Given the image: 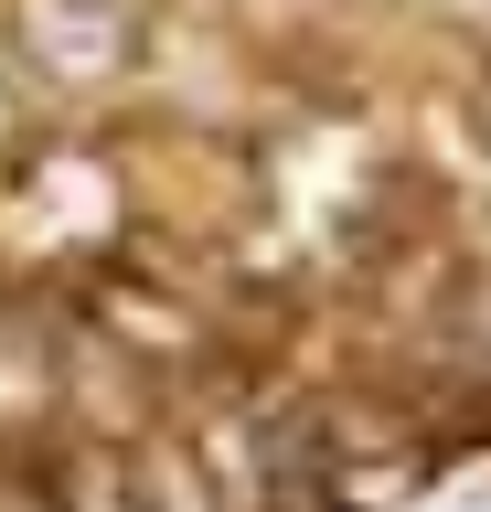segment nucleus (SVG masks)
Masks as SVG:
<instances>
[{
    "instance_id": "1",
    "label": "nucleus",
    "mask_w": 491,
    "mask_h": 512,
    "mask_svg": "<svg viewBox=\"0 0 491 512\" xmlns=\"http://www.w3.org/2000/svg\"><path fill=\"white\" fill-rule=\"evenodd\" d=\"M65 512H129V470H118V459H75L65 470Z\"/></svg>"
}]
</instances>
